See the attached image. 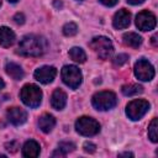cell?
Here are the masks:
<instances>
[{"label": "cell", "mask_w": 158, "mask_h": 158, "mask_svg": "<svg viewBox=\"0 0 158 158\" xmlns=\"http://www.w3.org/2000/svg\"><path fill=\"white\" fill-rule=\"evenodd\" d=\"M47 40L38 35H27L19 43L17 53L23 57H40L47 51Z\"/></svg>", "instance_id": "cell-1"}, {"label": "cell", "mask_w": 158, "mask_h": 158, "mask_svg": "<svg viewBox=\"0 0 158 158\" xmlns=\"http://www.w3.org/2000/svg\"><path fill=\"white\" fill-rule=\"evenodd\" d=\"M20 98L22 102L28 107H37L42 101V91L35 84H26L20 93Z\"/></svg>", "instance_id": "cell-2"}, {"label": "cell", "mask_w": 158, "mask_h": 158, "mask_svg": "<svg viewBox=\"0 0 158 158\" xmlns=\"http://www.w3.org/2000/svg\"><path fill=\"white\" fill-rule=\"evenodd\" d=\"M91 102L96 110L106 111L116 106L117 98L112 91H99L93 96Z\"/></svg>", "instance_id": "cell-3"}, {"label": "cell", "mask_w": 158, "mask_h": 158, "mask_svg": "<svg viewBox=\"0 0 158 158\" xmlns=\"http://www.w3.org/2000/svg\"><path fill=\"white\" fill-rule=\"evenodd\" d=\"M90 47L101 59H109L114 53V46L111 41L104 36L94 37L90 42Z\"/></svg>", "instance_id": "cell-4"}, {"label": "cell", "mask_w": 158, "mask_h": 158, "mask_svg": "<svg viewBox=\"0 0 158 158\" xmlns=\"http://www.w3.org/2000/svg\"><path fill=\"white\" fill-rule=\"evenodd\" d=\"M75 130L81 136L90 137V136H95L96 133H99V131H100V123L96 120L91 118V117L83 116V117H79L77 120V122H75Z\"/></svg>", "instance_id": "cell-5"}, {"label": "cell", "mask_w": 158, "mask_h": 158, "mask_svg": "<svg viewBox=\"0 0 158 158\" xmlns=\"http://www.w3.org/2000/svg\"><path fill=\"white\" fill-rule=\"evenodd\" d=\"M62 79L65 85H68L70 89H77L81 84L83 75L78 67L75 65H64L62 68Z\"/></svg>", "instance_id": "cell-6"}, {"label": "cell", "mask_w": 158, "mask_h": 158, "mask_svg": "<svg viewBox=\"0 0 158 158\" xmlns=\"http://www.w3.org/2000/svg\"><path fill=\"white\" fill-rule=\"evenodd\" d=\"M148 110H149V102L147 100L136 99L128 102V105L126 106V115L128 116V118L137 121L142 118Z\"/></svg>", "instance_id": "cell-7"}, {"label": "cell", "mask_w": 158, "mask_h": 158, "mask_svg": "<svg viewBox=\"0 0 158 158\" xmlns=\"http://www.w3.org/2000/svg\"><path fill=\"white\" fill-rule=\"evenodd\" d=\"M135 75L137 79L142 81H149L154 77V68L153 65L144 58L138 59L135 63Z\"/></svg>", "instance_id": "cell-8"}, {"label": "cell", "mask_w": 158, "mask_h": 158, "mask_svg": "<svg viewBox=\"0 0 158 158\" xmlns=\"http://www.w3.org/2000/svg\"><path fill=\"white\" fill-rule=\"evenodd\" d=\"M156 23H157L156 16L151 11L143 10L136 16V26L141 31H151L156 27Z\"/></svg>", "instance_id": "cell-9"}, {"label": "cell", "mask_w": 158, "mask_h": 158, "mask_svg": "<svg viewBox=\"0 0 158 158\" xmlns=\"http://www.w3.org/2000/svg\"><path fill=\"white\" fill-rule=\"evenodd\" d=\"M35 79L42 84H49L57 75V69L52 65H43L35 70Z\"/></svg>", "instance_id": "cell-10"}, {"label": "cell", "mask_w": 158, "mask_h": 158, "mask_svg": "<svg viewBox=\"0 0 158 158\" xmlns=\"http://www.w3.org/2000/svg\"><path fill=\"white\" fill-rule=\"evenodd\" d=\"M6 117L9 120L10 123L15 125V126H20L22 123L26 122L27 120V112L21 109V107H10L6 112Z\"/></svg>", "instance_id": "cell-11"}, {"label": "cell", "mask_w": 158, "mask_h": 158, "mask_svg": "<svg viewBox=\"0 0 158 158\" xmlns=\"http://www.w3.org/2000/svg\"><path fill=\"white\" fill-rule=\"evenodd\" d=\"M130 22H131V12L128 10H126V9L118 10L115 14L114 20H112V25L117 30H123V28L128 27Z\"/></svg>", "instance_id": "cell-12"}, {"label": "cell", "mask_w": 158, "mask_h": 158, "mask_svg": "<svg viewBox=\"0 0 158 158\" xmlns=\"http://www.w3.org/2000/svg\"><path fill=\"white\" fill-rule=\"evenodd\" d=\"M67 104V94L62 89H56L51 96V105L54 110H62L64 109Z\"/></svg>", "instance_id": "cell-13"}, {"label": "cell", "mask_w": 158, "mask_h": 158, "mask_svg": "<svg viewBox=\"0 0 158 158\" xmlns=\"http://www.w3.org/2000/svg\"><path fill=\"white\" fill-rule=\"evenodd\" d=\"M15 40H16V36L12 30H10L6 26L0 27V46L1 47L7 48V47L12 46L15 43Z\"/></svg>", "instance_id": "cell-14"}, {"label": "cell", "mask_w": 158, "mask_h": 158, "mask_svg": "<svg viewBox=\"0 0 158 158\" xmlns=\"http://www.w3.org/2000/svg\"><path fill=\"white\" fill-rule=\"evenodd\" d=\"M56 126V118L49 115V114H43L42 116H40L38 118V127L42 132L48 133L53 130V127Z\"/></svg>", "instance_id": "cell-15"}, {"label": "cell", "mask_w": 158, "mask_h": 158, "mask_svg": "<svg viewBox=\"0 0 158 158\" xmlns=\"http://www.w3.org/2000/svg\"><path fill=\"white\" fill-rule=\"evenodd\" d=\"M40 144L33 141V139H30L27 141L23 147H22V156L23 157H28V158H35V157H38L40 154Z\"/></svg>", "instance_id": "cell-16"}, {"label": "cell", "mask_w": 158, "mask_h": 158, "mask_svg": "<svg viewBox=\"0 0 158 158\" xmlns=\"http://www.w3.org/2000/svg\"><path fill=\"white\" fill-rule=\"evenodd\" d=\"M5 72H6V74L9 77H11L15 80H21L23 78V75H25L23 69L19 64H16L14 62H10V63H7L5 65Z\"/></svg>", "instance_id": "cell-17"}, {"label": "cell", "mask_w": 158, "mask_h": 158, "mask_svg": "<svg viewBox=\"0 0 158 158\" xmlns=\"http://www.w3.org/2000/svg\"><path fill=\"white\" fill-rule=\"evenodd\" d=\"M122 41L126 46L128 47H132V48H138L142 43V37L138 35V33H135V32H128V33H125L122 36Z\"/></svg>", "instance_id": "cell-18"}, {"label": "cell", "mask_w": 158, "mask_h": 158, "mask_svg": "<svg viewBox=\"0 0 158 158\" xmlns=\"http://www.w3.org/2000/svg\"><path fill=\"white\" fill-rule=\"evenodd\" d=\"M74 148L75 146L72 142H60L58 144V148L52 153V157H65L69 152H73Z\"/></svg>", "instance_id": "cell-19"}, {"label": "cell", "mask_w": 158, "mask_h": 158, "mask_svg": "<svg viewBox=\"0 0 158 158\" xmlns=\"http://www.w3.org/2000/svg\"><path fill=\"white\" fill-rule=\"evenodd\" d=\"M69 57L77 63H84L86 60V54L80 47H73L69 49Z\"/></svg>", "instance_id": "cell-20"}, {"label": "cell", "mask_w": 158, "mask_h": 158, "mask_svg": "<svg viewBox=\"0 0 158 158\" xmlns=\"http://www.w3.org/2000/svg\"><path fill=\"white\" fill-rule=\"evenodd\" d=\"M121 91L126 96H133V95L141 94L143 91V88L138 84H127V85H123L121 88Z\"/></svg>", "instance_id": "cell-21"}, {"label": "cell", "mask_w": 158, "mask_h": 158, "mask_svg": "<svg viewBox=\"0 0 158 158\" xmlns=\"http://www.w3.org/2000/svg\"><path fill=\"white\" fill-rule=\"evenodd\" d=\"M158 120L154 117L152 121H151V123H149V126H148V137L151 138V141L152 142H158Z\"/></svg>", "instance_id": "cell-22"}, {"label": "cell", "mask_w": 158, "mask_h": 158, "mask_svg": "<svg viewBox=\"0 0 158 158\" xmlns=\"http://www.w3.org/2000/svg\"><path fill=\"white\" fill-rule=\"evenodd\" d=\"M77 32H78V26L74 22H68L63 26V33L68 37H72V36L77 35Z\"/></svg>", "instance_id": "cell-23"}, {"label": "cell", "mask_w": 158, "mask_h": 158, "mask_svg": "<svg viewBox=\"0 0 158 158\" xmlns=\"http://www.w3.org/2000/svg\"><path fill=\"white\" fill-rule=\"evenodd\" d=\"M127 60H128V56L125 54V53H121V54H118V56H116L114 58V64L116 67H121L125 63H127Z\"/></svg>", "instance_id": "cell-24"}, {"label": "cell", "mask_w": 158, "mask_h": 158, "mask_svg": "<svg viewBox=\"0 0 158 158\" xmlns=\"http://www.w3.org/2000/svg\"><path fill=\"white\" fill-rule=\"evenodd\" d=\"M83 148H84V151L86 153H94L96 151V146L94 143H91V142H85L84 146H83Z\"/></svg>", "instance_id": "cell-25"}, {"label": "cell", "mask_w": 158, "mask_h": 158, "mask_svg": "<svg viewBox=\"0 0 158 158\" xmlns=\"http://www.w3.org/2000/svg\"><path fill=\"white\" fill-rule=\"evenodd\" d=\"M5 147H6V149H7V151H10L11 153H14V152H16V151H17V148H19V143H17V142H15V141H12V142H10V143H6V144H5Z\"/></svg>", "instance_id": "cell-26"}, {"label": "cell", "mask_w": 158, "mask_h": 158, "mask_svg": "<svg viewBox=\"0 0 158 158\" xmlns=\"http://www.w3.org/2000/svg\"><path fill=\"white\" fill-rule=\"evenodd\" d=\"M14 21H15L17 25H22V23L25 22V16H23V14L17 12V14L14 16Z\"/></svg>", "instance_id": "cell-27"}, {"label": "cell", "mask_w": 158, "mask_h": 158, "mask_svg": "<svg viewBox=\"0 0 158 158\" xmlns=\"http://www.w3.org/2000/svg\"><path fill=\"white\" fill-rule=\"evenodd\" d=\"M101 4H104L105 6H114V5H116L117 4V1L118 0H99Z\"/></svg>", "instance_id": "cell-28"}, {"label": "cell", "mask_w": 158, "mask_h": 158, "mask_svg": "<svg viewBox=\"0 0 158 158\" xmlns=\"http://www.w3.org/2000/svg\"><path fill=\"white\" fill-rule=\"evenodd\" d=\"M53 5H54L57 9H62V7H63V2H62L60 0H54V1H53Z\"/></svg>", "instance_id": "cell-29"}, {"label": "cell", "mask_w": 158, "mask_h": 158, "mask_svg": "<svg viewBox=\"0 0 158 158\" xmlns=\"http://www.w3.org/2000/svg\"><path fill=\"white\" fill-rule=\"evenodd\" d=\"M144 0H127V2L132 4V5H138V4H142Z\"/></svg>", "instance_id": "cell-30"}, {"label": "cell", "mask_w": 158, "mask_h": 158, "mask_svg": "<svg viewBox=\"0 0 158 158\" xmlns=\"http://www.w3.org/2000/svg\"><path fill=\"white\" fill-rule=\"evenodd\" d=\"M152 43H153L154 47H157V35H154V36L152 37Z\"/></svg>", "instance_id": "cell-31"}, {"label": "cell", "mask_w": 158, "mask_h": 158, "mask_svg": "<svg viewBox=\"0 0 158 158\" xmlns=\"http://www.w3.org/2000/svg\"><path fill=\"white\" fill-rule=\"evenodd\" d=\"M4 86H5V83H4V80H2V79L0 78V90H1V89H2Z\"/></svg>", "instance_id": "cell-32"}, {"label": "cell", "mask_w": 158, "mask_h": 158, "mask_svg": "<svg viewBox=\"0 0 158 158\" xmlns=\"http://www.w3.org/2000/svg\"><path fill=\"white\" fill-rule=\"evenodd\" d=\"M120 156H131V157H132L133 154H132V153H130V152H125V153H120Z\"/></svg>", "instance_id": "cell-33"}, {"label": "cell", "mask_w": 158, "mask_h": 158, "mask_svg": "<svg viewBox=\"0 0 158 158\" xmlns=\"http://www.w3.org/2000/svg\"><path fill=\"white\" fill-rule=\"evenodd\" d=\"M19 0H9V2H17Z\"/></svg>", "instance_id": "cell-34"}, {"label": "cell", "mask_w": 158, "mask_h": 158, "mask_svg": "<svg viewBox=\"0 0 158 158\" xmlns=\"http://www.w3.org/2000/svg\"><path fill=\"white\" fill-rule=\"evenodd\" d=\"M0 6H1V0H0Z\"/></svg>", "instance_id": "cell-35"}]
</instances>
